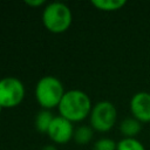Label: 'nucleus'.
<instances>
[{"label":"nucleus","instance_id":"nucleus-10","mask_svg":"<svg viewBox=\"0 0 150 150\" xmlns=\"http://www.w3.org/2000/svg\"><path fill=\"white\" fill-rule=\"evenodd\" d=\"M127 1L124 0H93L91 5L103 12H115L125 6Z\"/></svg>","mask_w":150,"mask_h":150},{"label":"nucleus","instance_id":"nucleus-14","mask_svg":"<svg viewBox=\"0 0 150 150\" xmlns=\"http://www.w3.org/2000/svg\"><path fill=\"white\" fill-rule=\"evenodd\" d=\"M25 4L30 7H40V6H43L46 2L43 0H26Z\"/></svg>","mask_w":150,"mask_h":150},{"label":"nucleus","instance_id":"nucleus-3","mask_svg":"<svg viewBox=\"0 0 150 150\" xmlns=\"http://www.w3.org/2000/svg\"><path fill=\"white\" fill-rule=\"evenodd\" d=\"M73 15L70 8L63 2L47 4L42 12V23L47 30L60 34L66 32L71 25Z\"/></svg>","mask_w":150,"mask_h":150},{"label":"nucleus","instance_id":"nucleus-12","mask_svg":"<svg viewBox=\"0 0 150 150\" xmlns=\"http://www.w3.org/2000/svg\"><path fill=\"white\" fill-rule=\"evenodd\" d=\"M116 150H146L145 146L141 141L137 138H127L123 137L121 141L117 142Z\"/></svg>","mask_w":150,"mask_h":150},{"label":"nucleus","instance_id":"nucleus-16","mask_svg":"<svg viewBox=\"0 0 150 150\" xmlns=\"http://www.w3.org/2000/svg\"><path fill=\"white\" fill-rule=\"evenodd\" d=\"M1 111H2V107L0 105V112H1Z\"/></svg>","mask_w":150,"mask_h":150},{"label":"nucleus","instance_id":"nucleus-15","mask_svg":"<svg viewBox=\"0 0 150 150\" xmlns=\"http://www.w3.org/2000/svg\"><path fill=\"white\" fill-rule=\"evenodd\" d=\"M41 150H57L55 145H45Z\"/></svg>","mask_w":150,"mask_h":150},{"label":"nucleus","instance_id":"nucleus-13","mask_svg":"<svg viewBox=\"0 0 150 150\" xmlns=\"http://www.w3.org/2000/svg\"><path fill=\"white\" fill-rule=\"evenodd\" d=\"M116 148L117 143L114 139L109 137H102L94 143L93 150H116Z\"/></svg>","mask_w":150,"mask_h":150},{"label":"nucleus","instance_id":"nucleus-1","mask_svg":"<svg viewBox=\"0 0 150 150\" xmlns=\"http://www.w3.org/2000/svg\"><path fill=\"white\" fill-rule=\"evenodd\" d=\"M91 109L93 105L90 97L80 89L67 90L57 107L60 116L67 118L71 123L82 122L89 117Z\"/></svg>","mask_w":150,"mask_h":150},{"label":"nucleus","instance_id":"nucleus-4","mask_svg":"<svg viewBox=\"0 0 150 150\" xmlns=\"http://www.w3.org/2000/svg\"><path fill=\"white\" fill-rule=\"evenodd\" d=\"M117 120V110L114 103L110 101H100L95 105L89 115L90 127L94 131L108 132L112 129Z\"/></svg>","mask_w":150,"mask_h":150},{"label":"nucleus","instance_id":"nucleus-7","mask_svg":"<svg viewBox=\"0 0 150 150\" xmlns=\"http://www.w3.org/2000/svg\"><path fill=\"white\" fill-rule=\"evenodd\" d=\"M131 116L141 123L150 122V93L138 91L130 100Z\"/></svg>","mask_w":150,"mask_h":150},{"label":"nucleus","instance_id":"nucleus-6","mask_svg":"<svg viewBox=\"0 0 150 150\" xmlns=\"http://www.w3.org/2000/svg\"><path fill=\"white\" fill-rule=\"evenodd\" d=\"M74 124L62 116H54L48 129V137L56 144H66L74 137Z\"/></svg>","mask_w":150,"mask_h":150},{"label":"nucleus","instance_id":"nucleus-9","mask_svg":"<svg viewBox=\"0 0 150 150\" xmlns=\"http://www.w3.org/2000/svg\"><path fill=\"white\" fill-rule=\"evenodd\" d=\"M53 114L50 112V110H46V109H42L40 110L36 116H35V128L41 134H47L48 132V129L53 122Z\"/></svg>","mask_w":150,"mask_h":150},{"label":"nucleus","instance_id":"nucleus-5","mask_svg":"<svg viewBox=\"0 0 150 150\" xmlns=\"http://www.w3.org/2000/svg\"><path fill=\"white\" fill-rule=\"evenodd\" d=\"M25 97L23 83L14 76L0 80V105L4 108H14L19 105Z\"/></svg>","mask_w":150,"mask_h":150},{"label":"nucleus","instance_id":"nucleus-2","mask_svg":"<svg viewBox=\"0 0 150 150\" xmlns=\"http://www.w3.org/2000/svg\"><path fill=\"white\" fill-rule=\"evenodd\" d=\"M64 88L62 82L52 75L41 77L35 86V98L40 107L46 110L57 108L63 95Z\"/></svg>","mask_w":150,"mask_h":150},{"label":"nucleus","instance_id":"nucleus-11","mask_svg":"<svg viewBox=\"0 0 150 150\" xmlns=\"http://www.w3.org/2000/svg\"><path fill=\"white\" fill-rule=\"evenodd\" d=\"M93 136H94V129L90 125H80L75 129L73 139L77 144L84 145L93 139Z\"/></svg>","mask_w":150,"mask_h":150},{"label":"nucleus","instance_id":"nucleus-8","mask_svg":"<svg viewBox=\"0 0 150 150\" xmlns=\"http://www.w3.org/2000/svg\"><path fill=\"white\" fill-rule=\"evenodd\" d=\"M142 130V123L136 118L127 117L120 123V131L127 138H136V136Z\"/></svg>","mask_w":150,"mask_h":150}]
</instances>
